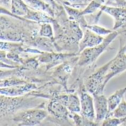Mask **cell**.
Segmentation results:
<instances>
[{
	"mask_svg": "<svg viewBox=\"0 0 126 126\" xmlns=\"http://www.w3.org/2000/svg\"><path fill=\"white\" fill-rule=\"evenodd\" d=\"M66 92L64 88L58 83L54 82L53 81H49L47 83L43 84L41 86L38 87V89L27 94L29 96H32L45 100H52L57 97L62 93Z\"/></svg>",
	"mask_w": 126,
	"mask_h": 126,
	"instance_id": "cell-10",
	"label": "cell"
},
{
	"mask_svg": "<svg viewBox=\"0 0 126 126\" xmlns=\"http://www.w3.org/2000/svg\"><path fill=\"white\" fill-rule=\"evenodd\" d=\"M86 28H89V30L94 32L95 33H97L98 35H100V36H107V35H109V33H112L114 31L113 29L111 30V29L104 27L103 26L99 25L98 24H89Z\"/></svg>",
	"mask_w": 126,
	"mask_h": 126,
	"instance_id": "cell-26",
	"label": "cell"
},
{
	"mask_svg": "<svg viewBox=\"0 0 126 126\" xmlns=\"http://www.w3.org/2000/svg\"><path fill=\"white\" fill-rule=\"evenodd\" d=\"M107 72L106 75V82L108 83L111 79L120 74L126 71V50L123 39H120V50L117 55L106 63Z\"/></svg>",
	"mask_w": 126,
	"mask_h": 126,
	"instance_id": "cell-7",
	"label": "cell"
},
{
	"mask_svg": "<svg viewBox=\"0 0 126 126\" xmlns=\"http://www.w3.org/2000/svg\"><path fill=\"white\" fill-rule=\"evenodd\" d=\"M24 18L36 22L38 23H51L52 24L54 21V17L51 16L48 13L42 11L35 10L30 7V10L27 13V14L24 16Z\"/></svg>",
	"mask_w": 126,
	"mask_h": 126,
	"instance_id": "cell-18",
	"label": "cell"
},
{
	"mask_svg": "<svg viewBox=\"0 0 126 126\" xmlns=\"http://www.w3.org/2000/svg\"><path fill=\"white\" fill-rule=\"evenodd\" d=\"M63 7L65 8L66 12L67 13L69 17L71 19L75 21L80 26V27L83 29V30L86 29V27L89 25V22L86 20V16H84L81 13L82 10L77 9V8H75V7H70L68 5H63Z\"/></svg>",
	"mask_w": 126,
	"mask_h": 126,
	"instance_id": "cell-16",
	"label": "cell"
},
{
	"mask_svg": "<svg viewBox=\"0 0 126 126\" xmlns=\"http://www.w3.org/2000/svg\"><path fill=\"white\" fill-rule=\"evenodd\" d=\"M97 12L100 15L103 13H106L114 19V30L126 29V7H117L104 4Z\"/></svg>",
	"mask_w": 126,
	"mask_h": 126,
	"instance_id": "cell-11",
	"label": "cell"
},
{
	"mask_svg": "<svg viewBox=\"0 0 126 126\" xmlns=\"http://www.w3.org/2000/svg\"><path fill=\"white\" fill-rule=\"evenodd\" d=\"M94 110H95V120L97 126H101V123L107 117L109 114L108 98L103 94L94 95Z\"/></svg>",
	"mask_w": 126,
	"mask_h": 126,
	"instance_id": "cell-12",
	"label": "cell"
},
{
	"mask_svg": "<svg viewBox=\"0 0 126 126\" xmlns=\"http://www.w3.org/2000/svg\"><path fill=\"white\" fill-rule=\"evenodd\" d=\"M24 1L31 9L45 12L55 18V13L53 7L45 1L44 0H24Z\"/></svg>",
	"mask_w": 126,
	"mask_h": 126,
	"instance_id": "cell-17",
	"label": "cell"
},
{
	"mask_svg": "<svg viewBox=\"0 0 126 126\" xmlns=\"http://www.w3.org/2000/svg\"><path fill=\"white\" fill-rule=\"evenodd\" d=\"M62 5H68L77 9L83 10L88 6L92 0H56Z\"/></svg>",
	"mask_w": 126,
	"mask_h": 126,
	"instance_id": "cell-22",
	"label": "cell"
},
{
	"mask_svg": "<svg viewBox=\"0 0 126 126\" xmlns=\"http://www.w3.org/2000/svg\"><path fill=\"white\" fill-rule=\"evenodd\" d=\"M63 103L72 113H80V100L78 95L75 93L64 92L55 97Z\"/></svg>",
	"mask_w": 126,
	"mask_h": 126,
	"instance_id": "cell-14",
	"label": "cell"
},
{
	"mask_svg": "<svg viewBox=\"0 0 126 126\" xmlns=\"http://www.w3.org/2000/svg\"><path fill=\"white\" fill-rule=\"evenodd\" d=\"M44 1H45L46 2L49 4L53 7V9L55 10V16L64 9L63 5H62L61 4H59L56 0H44Z\"/></svg>",
	"mask_w": 126,
	"mask_h": 126,
	"instance_id": "cell-28",
	"label": "cell"
},
{
	"mask_svg": "<svg viewBox=\"0 0 126 126\" xmlns=\"http://www.w3.org/2000/svg\"><path fill=\"white\" fill-rule=\"evenodd\" d=\"M126 94V87L122 88L120 89L117 90L113 94H111L108 98V105H109V113L114 111L118 105L123 102L125 98Z\"/></svg>",
	"mask_w": 126,
	"mask_h": 126,
	"instance_id": "cell-19",
	"label": "cell"
},
{
	"mask_svg": "<svg viewBox=\"0 0 126 126\" xmlns=\"http://www.w3.org/2000/svg\"><path fill=\"white\" fill-rule=\"evenodd\" d=\"M123 33H126V29H120L114 30L112 33L106 36L103 42L95 47L88 48L79 53L77 65L83 68L96 67V62L98 58L109 49L111 42Z\"/></svg>",
	"mask_w": 126,
	"mask_h": 126,
	"instance_id": "cell-3",
	"label": "cell"
},
{
	"mask_svg": "<svg viewBox=\"0 0 126 126\" xmlns=\"http://www.w3.org/2000/svg\"><path fill=\"white\" fill-rule=\"evenodd\" d=\"M1 7H6L8 6H11V0H0Z\"/></svg>",
	"mask_w": 126,
	"mask_h": 126,
	"instance_id": "cell-29",
	"label": "cell"
},
{
	"mask_svg": "<svg viewBox=\"0 0 126 126\" xmlns=\"http://www.w3.org/2000/svg\"><path fill=\"white\" fill-rule=\"evenodd\" d=\"M105 37L98 35L92 30L86 28L83 30V35L79 42V53L88 48L95 47L101 44Z\"/></svg>",
	"mask_w": 126,
	"mask_h": 126,
	"instance_id": "cell-15",
	"label": "cell"
},
{
	"mask_svg": "<svg viewBox=\"0 0 126 126\" xmlns=\"http://www.w3.org/2000/svg\"><path fill=\"white\" fill-rule=\"evenodd\" d=\"M80 100V114L92 121L95 120V110L93 95L88 91L84 81L79 83L76 91Z\"/></svg>",
	"mask_w": 126,
	"mask_h": 126,
	"instance_id": "cell-8",
	"label": "cell"
},
{
	"mask_svg": "<svg viewBox=\"0 0 126 126\" xmlns=\"http://www.w3.org/2000/svg\"><path fill=\"white\" fill-rule=\"evenodd\" d=\"M47 102L44 101L37 107L30 108L18 111L14 114L7 123V126H38L48 116Z\"/></svg>",
	"mask_w": 126,
	"mask_h": 126,
	"instance_id": "cell-4",
	"label": "cell"
},
{
	"mask_svg": "<svg viewBox=\"0 0 126 126\" xmlns=\"http://www.w3.org/2000/svg\"><path fill=\"white\" fill-rule=\"evenodd\" d=\"M47 110L48 116L43 122L42 126H74L72 120L69 118L70 111L57 99L48 101Z\"/></svg>",
	"mask_w": 126,
	"mask_h": 126,
	"instance_id": "cell-5",
	"label": "cell"
},
{
	"mask_svg": "<svg viewBox=\"0 0 126 126\" xmlns=\"http://www.w3.org/2000/svg\"><path fill=\"white\" fill-rule=\"evenodd\" d=\"M44 101L41 98L27 94L19 97L0 96V126H7L11 117L20 111L37 107Z\"/></svg>",
	"mask_w": 126,
	"mask_h": 126,
	"instance_id": "cell-2",
	"label": "cell"
},
{
	"mask_svg": "<svg viewBox=\"0 0 126 126\" xmlns=\"http://www.w3.org/2000/svg\"><path fill=\"white\" fill-rule=\"evenodd\" d=\"M108 0H92L86 7L81 10V13L84 16L92 14L96 11H98L101 7L106 4Z\"/></svg>",
	"mask_w": 126,
	"mask_h": 126,
	"instance_id": "cell-21",
	"label": "cell"
},
{
	"mask_svg": "<svg viewBox=\"0 0 126 126\" xmlns=\"http://www.w3.org/2000/svg\"><path fill=\"white\" fill-rule=\"evenodd\" d=\"M52 25L57 52L79 53V42L83 30L75 21L69 17L65 8L55 16Z\"/></svg>",
	"mask_w": 126,
	"mask_h": 126,
	"instance_id": "cell-1",
	"label": "cell"
},
{
	"mask_svg": "<svg viewBox=\"0 0 126 126\" xmlns=\"http://www.w3.org/2000/svg\"><path fill=\"white\" fill-rule=\"evenodd\" d=\"M78 54L75 53L43 51L41 54H38V59L41 64L44 65L47 70L49 71Z\"/></svg>",
	"mask_w": 126,
	"mask_h": 126,
	"instance_id": "cell-9",
	"label": "cell"
},
{
	"mask_svg": "<svg viewBox=\"0 0 126 126\" xmlns=\"http://www.w3.org/2000/svg\"><path fill=\"white\" fill-rule=\"evenodd\" d=\"M107 117H126V101L124 99L123 102L118 105V107L109 113Z\"/></svg>",
	"mask_w": 126,
	"mask_h": 126,
	"instance_id": "cell-27",
	"label": "cell"
},
{
	"mask_svg": "<svg viewBox=\"0 0 126 126\" xmlns=\"http://www.w3.org/2000/svg\"><path fill=\"white\" fill-rule=\"evenodd\" d=\"M30 10L29 6L24 0H11L10 12L16 16H25Z\"/></svg>",
	"mask_w": 126,
	"mask_h": 126,
	"instance_id": "cell-20",
	"label": "cell"
},
{
	"mask_svg": "<svg viewBox=\"0 0 126 126\" xmlns=\"http://www.w3.org/2000/svg\"><path fill=\"white\" fill-rule=\"evenodd\" d=\"M38 86L35 83L27 82L26 84L11 86V87H4L0 88V93L2 95L8 97H19L24 96L30 91L38 89Z\"/></svg>",
	"mask_w": 126,
	"mask_h": 126,
	"instance_id": "cell-13",
	"label": "cell"
},
{
	"mask_svg": "<svg viewBox=\"0 0 126 126\" xmlns=\"http://www.w3.org/2000/svg\"><path fill=\"white\" fill-rule=\"evenodd\" d=\"M103 126H126V117H107L101 123Z\"/></svg>",
	"mask_w": 126,
	"mask_h": 126,
	"instance_id": "cell-24",
	"label": "cell"
},
{
	"mask_svg": "<svg viewBox=\"0 0 126 126\" xmlns=\"http://www.w3.org/2000/svg\"><path fill=\"white\" fill-rule=\"evenodd\" d=\"M39 35L41 36L53 39L54 29L51 23H41L39 30Z\"/></svg>",
	"mask_w": 126,
	"mask_h": 126,
	"instance_id": "cell-25",
	"label": "cell"
},
{
	"mask_svg": "<svg viewBox=\"0 0 126 126\" xmlns=\"http://www.w3.org/2000/svg\"><path fill=\"white\" fill-rule=\"evenodd\" d=\"M28 82L26 80L15 76H11L7 78H4L3 79H1L0 82V88H4V87H11V86H16V85H20L23 84H26Z\"/></svg>",
	"mask_w": 126,
	"mask_h": 126,
	"instance_id": "cell-23",
	"label": "cell"
},
{
	"mask_svg": "<svg viewBox=\"0 0 126 126\" xmlns=\"http://www.w3.org/2000/svg\"><path fill=\"white\" fill-rule=\"evenodd\" d=\"M78 55L51 69L52 81L61 85L67 93H72L69 90V82L78 63Z\"/></svg>",
	"mask_w": 126,
	"mask_h": 126,
	"instance_id": "cell-6",
	"label": "cell"
}]
</instances>
